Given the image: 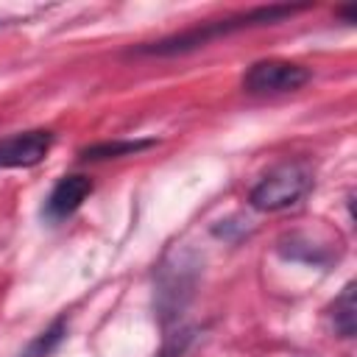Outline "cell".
<instances>
[{
    "instance_id": "9c48e42d",
    "label": "cell",
    "mask_w": 357,
    "mask_h": 357,
    "mask_svg": "<svg viewBox=\"0 0 357 357\" xmlns=\"http://www.w3.org/2000/svg\"><path fill=\"white\" fill-rule=\"evenodd\" d=\"M190 337H192V332H190V329H184V332H178V335H170V337L165 340V346H162L159 357H181V354H184V349H187V343H190Z\"/></svg>"
},
{
    "instance_id": "ba28073f",
    "label": "cell",
    "mask_w": 357,
    "mask_h": 357,
    "mask_svg": "<svg viewBox=\"0 0 357 357\" xmlns=\"http://www.w3.org/2000/svg\"><path fill=\"white\" fill-rule=\"evenodd\" d=\"M64 332H67V324H64V318H59V321H53L42 335H36L31 343H28V349L20 354V357H50L53 351H56V346L61 343V337H64Z\"/></svg>"
},
{
    "instance_id": "277c9868",
    "label": "cell",
    "mask_w": 357,
    "mask_h": 357,
    "mask_svg": "<svg viewBox=\"0 0 357 357\" xmlns=\"http://www.w3.org/2000/svg\"><path fill=\"white\" fill-rule=\"evenodd\" d=\"M53 145V134L45 128L20 131L0 139V167H31L39 165Z\"/></svg>"
},
{
    "instance_id": "3957f363",
    "label": "cell",
    "mask_w": 357,
    "mask_h": 357,
    "mask_svg": "<svg viewBox=\"0 0 357 357\" xmlns=\"http://www.w3.org/2000/svg\"><path fill=\"white\" fill-rule=\"evenodd\" d=\"M312 73L296 61H282V59H268L257 61L248 67L243 75V89L251 95H276V92H296L301 89Z\"/></svg>"
},
{
    "instance_id": "5b68a950",
    "label": "cell",
    "mask_w": 357,
    "mask_h": 357,
    "mask_svg": "<svg viewBox=\"0 0 357 357\" xmlns=\"http://www.w3.org/2000/svg\"><path fill=\"white\" fill-rule=\"evenodd\" d=\"M92 192V181L81 173H73V176H64L47 195L45 201V218L47 220H64L70 218L84 201L86 195Z\"/></svg>"
},
{
    "instance_id": "7a4b0ae2",
    "label": "cell",
    "mask_w": 357,
    "mask_h": 357,
    "mask_svg": "<svg viewBox=\"0 0 357 357\" xmlns=\"http://www.w3.org/2000/svg\"><path fill=\"white\" fill-rule=\"evenodd\" d=\"M312 184V170L307 162H282L276 165L248 195L251 206L259 212H279L293 206Z\"/></svg>"
},
{
    "instance_id": "52a82bcc",
    "label": "cell",
    "mask_w": 357,
    "mask_h": 357,
    "mask_svg": "<svg viewBox=\"0 0 357 357\" xmlns=\"http://www.w3.org/2000/svg\"><path fill=\"white\" fill-rule=\"evenodd\" d=\"M153 139H126V142H100V145H92V148H84L81 156L84 159H117V156H128V153H137V151H145L151 148Z\"/></svg>"
},
{
    "instance_id": "6da1fadb",
    "label": "cell",
    "mask_w": 357,
    "mask_h": 357,
    "mask_svg": "<svg viewBox=\"0 0 357 357\" xmlns=\"http://www.w3.org/2000/svg\"><path fill=\"white\" fill-rule=\"evenodd\" d=\"M307 6H265V8H251V11H243V14H234V17H226V20H215V22H206L201 28H190L184 33H176V36H167V39H159V42H151V45H142L137 53H151V56H176V53H187V50H195L218 36H226V33H234V31H243V28H254V25H273V22H282L284 17H293L296 11H304Z\"/></svg>"
},
{
    "instance_id": "8992f818",
    "label": "cell",
    "mask_w": 357,
    "mask_h": 357,
    "mask_svg": "<svg viewBox=\"0 0 357 357\" xmlns=\"http://www.w3.org/2000/svg\"><path fill=\"white\" fill-rule=\"evenodd\" d=\"M332 324L340 337H354L357 332V301H354V282L343 287V293L332 304Z\"/></svg>"
}]
</instances>
